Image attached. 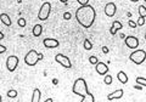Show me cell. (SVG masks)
<instances>
[{"label": "cell", "mask_w": 146, "mask_h": 102, "mask_svg": "<svg viewBox=\"0 0 146 102\" xmlns=\"http://www.w3.org/2000/svg\"><path fill=\"white\" fill-rule=\"evenodd\" d=\"M60 1H61V2H63V4H66V2H67L68 0H60Z\"/></svg>", "instance_id": "obj_35"}, {"label": "cell", "mask_w": 146, "mask_h": 102, "mask_svg": "<svg viewBox=\"0 0 146 102\" xmlns=\"http://www.w3.org/2000/svg\"><path fill=\"white\" fill-rule=\"evenodd\" d=\"M89 62H90L91 65H96L99 61H97V57H96V56H90V57H89Z\"/></svg>", "instance_id": "obj_25"}, {"label": "cell", "mask_w": 146, "mask_h": 102, "mask_svg": "<svg viewBox=\"0 0 146 102\" xmlns=\"http://www.w3.org/2000/svg\"><path fill=\"white\" fill-rule=\"evenodd\" d=\"M40 90L39 89H34L33 91V95H32V102H40Z\"/></svg>", "instance_id": "obj_17"}, {"label": "cell", "mask_w": 146, "mask_h": 102, "mask_svg": "<svg viewBox=\"0 0 146 102\" xmlns=\"http://www.w3.org/2000/svg\"><path fill=\"white\" fill-rule=\"evenodd\" d=\"M104 83H105L106 85H111V84H112V75L106 74L105 78H104Z\"/></svg>", "instance_id": "obj_22"}, {"label": "cell", "mask_w": 146, "mask_h": 102, "mask_svg": "<svg viewBox=\"0 0 146 102\" xmlns=\"http://www.w3.org/2000/svg\"><path fill=\"white\" fill-rule=\"evenodd\" d=\"M44 102H54V101H52V99H46Z\"/></svg>", "instance_id": "obj_34"}, {"label": "cell", "mask_w": 146, "mask_h": 102, "mask_svg": "<svg viewBox=\"0 0 146 102\" xmlns=\"http://www.w3.org/2000/svg\"><path fill=\"white\" fill-rule=\"evenodd\" d=\"M50 12H51V4L50 2H44L41 6H40V10H39V13H38V18L40 21H46L50 16Z\"/></svg>", "instance_id": "obj_5"}, {"label": "cell", "mask_w": 146, "mask_h": 102, "mask_svg": "<svg viewBox=\"0 0 146 102\" xmlns=\"http://www.w3.org/2000/svg\"><path fill=\"white\" fill-rule=\"evenodd\" d=\"M55 61H56L57 63H60L62 67L72 68V62H71V60H70L67 56L62 55V54H57V55L55 56Z\"/></svg>", "instance_id": "obj_6"}, {"label": "cell", "mask_w": 146, "mask_h": 102, "mask_svg": "<svg viewBox=\"0 0 146 102\" xmlns=\"http://www.w3.org/2000/svg\"><path fill=\"white\" fill-rule=\"evenodd\" d=\"M123 94H124V91L122 89H119V90H116V91L109 94L107 95V99L109 100H118V99H122L123 97Z\"/></svg>", "instance_id": "obj_12"}, {"label": "cell", "mask_w": 146, "mask_h": 102, "mask_svg": "<svg viewBox=\"0 0 146 102\" xmlns=\"http://www.w3.org/2000/svg\"><path fill=\"white\" fill-rule=\"evenodd\" d=\"M43 44L48 49H55V47H59V45H60L59 40H56L54 38H45L44 41H43Z\"/></svg>", "instance_id": "obj_9"}, {"label": "cell", "mask_w": 146, "mask_h": 102, "mask_svg": "<svg viewBox=\"0 0 146 102\" xmlns=\"http://www.w3.org/2000/svg\"><path fill=\"white\" fill-rule=\"evenodd\" d=\"M17 24H18L20 27H26L27 22H26V20H24V18H18V21H17Z\"/></svg>", "instance_id": "obj_24"}, {"label": "cell", "mask_w": 146, "mask_h": 102, "mask_svg": "<svg viewBox=\"0 0 146 102\" xmlns=\"http://www.w3.org/2000/svg\"><path fill=\"white\" fill-rule=\"evenodd\" d=\"M2 39H4V33L0 31V40H2Z\"/></svg>", "instance_id": "obj_33"}, {"label": "cell", "mask_w": 146, "mask_h": 102, "mask_svg": "<svg viewBox=\"0 0 146 102\" xmlns=\"http://www.w3.org/2000/svg\"><path fill=\"white\" fill-rule=\"evenodd\" d=\"M124 43H125V45H127L129 49H136V47L139 46V39H138L136 36H133V35L125 36Z\"/></svg>", "instance_id": "obj_8"}, {"label": "cell", "mask_w": 146, "mask_h": 102, "mask_svg": "<svg viewBox=\"0 0 146 102\" xmlns=\"http://www.w3.org/2000/svg\"><path fill=\"white\" fill-rule=\"evenodd\" d=\"M83 46H84V49H85L86 51H89V50L93 49V44H91V41H90L89 39H84V41H83Z\"/></svg>", "instance_id": "obj_19"}, {"label": "cell", "mask_w": 146, "mask_h": 102, "mask_svg": "<svg viewBox=\"0 0 146 102\" xmlns=\"http://www.w3.org/2000/svg\"><path fill=\"white\" fill-rule=\"evenodd\" d=\"M128 24H129V27H130V28H136V27H138V24H136L134 21H132V20L128 22Z\"/></svg>", "instance_id": "obj_28"}, {"label": "cell", "mask_w": 146, "mask_h": 102, "mask_svg": "<svg viewBox=\"0 0 146 102\" xmlns=\"http://www.w3.org/2000/svg\"><path fill=\"white\" fill-rule=\"evenodd\" d=\"M136 84H139V85H141V86H146V78L138 77V78H136Z\"/></svg>", "instance_id": "obj_21"}, {"label": "cell", "mask_w": 146, "mask_h": 102, "mask_svg": "<svg viewBox=\"0 0 146 102\" xmlns=\"http://www.w3.org/2000/svg\"><path fill=\"white\" fill-rule=\"evenodd\" d=\"M71 18H72V15H71V12H65V13H63V20L68 21V20H71Z\"/></svg>", "instance_id": "obj_26"}, {"label": "cell", "mask_w": 146, "mask_h": 102, "mask_svg": "<svg viewBox=\"0 0 146 102\" xmlns=\"http://www.w3.org/2000/svg\"><path fill=\"white\" fill-rule=\"evenodd\" d=\"M138 10H139V15L141 16V17H146V7L144 5H140L139 7H138Z\"/></svg>", "instance_id": "obj_20"}, {"label": "cell", "mask_w": 146, "mask_h": 102, "mask_svg": "<svg viewBox=\"0 0 146 102\" xmlns=\"http://www.w3.org/2000/svg\"><path fill=\"white\" fill-rule=\"evenodd\" d=\"M95 69H96V72H97L100 75H106V74L109 73V67H107V65H105L104 62H97V63L95 65Z\"/></svg>", "instance_id": "obj_11"}, {"label": "cell", "mask_w": 146, "mask_h": 102, "mask_svg": "<svg viewBox=\"0 0 146 102\" xmlns=\"http://www.w3.org/2000/svg\"><path fill=\"white\" fill-rule=\"evenodd\" d=\"M122 28H123V26H122V23H121L119 21H113L112 27H111V29H110V33L112 34V35H116L117 31H119V29H122Z\"/></svg>", "instance_id": "obj_13"}, {"label": "cell", "mask_w": 146, "mask_h": 102, "mask_svg": "<svg viewBox=\"0 0 146 102\" xmlns=\"http://www.w3.org/2000/svg\"><path fill=\"white\" fill-rule=\"evenodd\" d=\"M7 96H9V97H11V99H15V97L17 96V91H16V90H13V89H11V90H9V91H7Z\"/></svg>", "instance_id": "obj_23"}, {"label": "cell", "mask_w": 146, "mask_h": 102, "mask_svg": "<svg viewBox=\"0 0 146 102\" xmlns=\"http://www.w3.org/2000/svg\"><path fill=\"white\" fill-rule=\"evenodd\" d=\"M18 57L17 56H15V55H11V56H9L7 57V60H6V68H7V70L9 72H13L17 66H18Z\"/></svg>", "instance_id": "obj_7"}, {"label": "cell", "mask_w": 146, "mask_h": 102, "mask_svg": "<svg viewBox=\"0 0 146 102\" xmlns=\"http://www.w3.org/2000/svg\"><path fill=\"white\" fill-rule=\"evenodd\" d=\"M102 51H104V54H107V52H109V49H107L106 46H104V47H102Z\"/></svg>", "instance_id": "obj_32"}, {"label": "cell", "mask_w": 146, "mask_h": 102, "mask_svg": "<svg viewBox=\"0 0 146 102\" xmlns=\"http://www.w3.org/2000/svg\"><path fill=\"white\" fill-rule=\"evenodd\" d=\"M129 58H130V61H132L133 63H135V65H141V63L145 62V60H146V52L144 50H135L134 52L130 54Z\"/></svg>", "instance_id": "obj_4"}, {"label": "cell", "mask_w": 146, "mask_h": 102, "mask_svg": "<svg viewBox=\"0 0 146 102\" xmlns=\"http://www.w3.org/2000/svg\"><path fill=\"white\" fill-rule=\"evenodd\" d=\"M95 18H96V11L89 4L79 6L75 11V20L84 28H90L94 24Z\"/></svg>", "instance_id": "obj_1"}, {"label": "cell", "mask_w": 146, "mask_h": 102, "mask_svg": "<svg viewBox=\"0 0 146 102\" xmlns=\"http://www.w3.org/2000/svg\"><path fill=\"white\" fill-rule=\"evenodd\" d=\"M134 89H136V90H141V89H143V86H141V85H139V84H136V85H134Z\"/></svg>", "instance_id": "obj_31"}, {"label": "cell", "mask_w": 146, "mask_h": 102, "mask_svg": "<svg viewBox=\"0 0 146 102\" xmlns=\"http://www.w3.org/2000/svg\"><path fill=\"white\" fill-rule=\"evenodd\" d=\"M2 101V99H1V95H0V102Z\"/></svg>", "instance_id": "obj_37"}, {"label": "cell", "mask_w": 146, "mask_h": 102, "mask_svg": "<svg viewBox=\"0 0 146 102\" xmlns=\"http://www.w3.org/2000/svg\"><path fill=\"white\" fill-rule=\"evenodd\" d=\"M117 78H118V80H119L122 84H127V83H128V77H127V74H125L123 70L118 72V74H117Z\"/></svg>", "instance_id": "obj_15"}, {"label": "cell", "mask_w": 146, "mask_h": 102, "mask_svg": "<svg viewBox=\"0 0 146 102\" xmlns=\"http://www.w3.org/2000/svg\"><path fill=\"white\" fill-rule=\"evenodd\" d=\"M5 51H6V46H4V45L0 44V54H2V52H5Z\"/></svg>", "instance_id": "obj_30"}, {"label": "cell", "mask_w": 146, "mask_h": 102, "mask_svg": "<svg viewBox=\"0 0 146 102\" xmlns=\"http://www.w3.org/2000/svg\"><path fill=\"white\" fill-rule=\"evenodd\" d=\"M0 21H1L2 24H5L6 27H10V26L12 24L11 18H10V16H9L7 13H1V15H0Z\"/></svg>", "instance_id": "obj_14"}, {"label": "cell", "mask_w": 146, "mask_h": 102, "mask_svg": "<svg viewBox=\"0 0 146 102\" xmlns=\"http://www.w3.org/2000/svg\"><path fill=\"white\" fill-rule=\"evenodd\" d=\"M144 1H145V2H146V0H144Z\"/></svg>", "instance_id": "obj_38"}, {"label": "cell", "mask_w": 146, "mask_h": 102, "mask_svg": "<svg viewBox=\"0 0 146 102\" xmlns=\"http://www.w3.org/2000/svg\"><path fill=\"white\" fill-rule=\"evenodd\" d=\"M43 58H44V55H43V54L36 52V50H29V51L27 52V55L24 56V63H26L27 66L33 67V66H36V63H38V61H40V60H43Z\"/></svg>", "instance_id": "obj_3"}, {"label": "cell", "mask_w": 146, "mask_h": 102, "mask_svg": "<svg viewBox=\"0 0 146 102\" xmlns=\"http://www.w3.org/2000/svg\"><path fill=\"white\" fill-rule=\"evenodd\" d=\"M104 11H105V15H106V16H109V17H113V16L116 15L117 6H116L114 2H109V4H106Z\"/></svg>", "instance_id": "obj_10"}, {"label": "cell", "mask_w": 146, "mask_h": 102, "mask_svg": "<svg viewBox=\"0 0 146 102\" xmlns=\"http://www.w3.org/2000/svg\"><path fill=\"white\" fill-rule=\"evenodd\" d=\"M80 102H95V97L91 92H88L85 96L82 97V101Z\"/></svg>", "instance_id": "obj_18"}, {"label": "cell", "mask_w": 146, "mask_h": 102, "mask_svg": "<svg viewBox=\"0 0 146 102\" xmlns=\"http://www.w3.org/2000/svg\"><path fill=\"white\" fill-rule=\"evenodd\" d=\"M72 91H73V94H75V95H78V96H80V97L85 96V95L89 92L85 79H83V78H78V79H75L74 83H73Z\"/></svg>", "instance_id": "obj_2"}, {"label": "cell", "mask_w": 146, "mask_h": 102, "mask_svg": "<svg viewBox=\"0 0 146 102\" xmlns=\"http://www.w3.org/2000/svg\"><path fill=\"white\" fill-rule=\"evenodd\" d=\"M130 1H133V2H138L139 0H130Z\"/></svg>", "instance_id": "obj_36"}, {"label": "cell", "mask_w": 146, "mask_h": 102, "mask_svg": "<svg viewBox=\"0 0 146 102\" xmlns=\"http://www.w3.org/2000/svg\"><path fill=\"white\" fill-rule=\"evenodd\" d=\"M33 35L34 36H40L41 33H43V26L41 24H36L34 27H33Z\"/></svg>", "instance_id": "obj_16"}, {"label": "cell", "mask_w": 146, "mask_h": 102, "mask_svg": "<svg viewBox=\"0 0 146 102\" xmlns=\"http://www.w3.org/2000/svg\"><path fill=\"white\" fill-rule=\"evenodd\" d=\"M136 24H138V26H144V24H145V18L140 16L139 20H138V23H136Z\"/></svg>", "instance_id": "obj_27"}, {"label": "cell", "mask_w": 146, "mask_h": 102, "mask_svg": "<svg viewBox=\"0 0 146 102\" xmlns=\"http://www.w3.org/2000/svg\"><path fill=\"white\" fill-rule=\"evenodd\" d=\"M79 4H80V6H83V5H88L89 4V0H77Z\"/></svg>", "instance_id": "obj_29"}]
</instances>
